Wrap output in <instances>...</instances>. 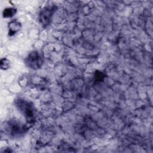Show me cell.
<instances>
[{
    "instance_id": "obj_1",
    "label": "cell",
    "mask_w": 153,
    "mask_h": 153,
    "mask_svg": "<svg viewBox=\"0 0 153 153\" xmlns=\"http://www.w3.org/2000/svg\"><path fill=\"white\" fill-rule=\"evenodd\" d=\"M14 104L19 111L23 115L27 124L32 125L36 121V109L33 103L22 98H17L14 100Z\"/></svg>"
},
{
    "instance_id": "obj_6",
    "label": "cell",
    "mask_w": 153,
    "mask_h": 153,
    "mask_svg": "<svg viewBox=\"0 0 153 153\" xmlns=\"http://www.w3.org/2000/svg\"><path fill=\"white\" fill-rule=\"evenodd\" d=\"M17 12V9L14 7H8L4 10L2 16L4 18H10L14 16Z\"/></svg>"
},
{
    "instance_id": "obj_8",
    "label": "cell",
    "mask_w": 153,
    "mask_h": 153,
    "mask_svg": "<svg viewBox=\"0 0 153 153\" xmlns=\"http://www.w3.org/2000/svg\"><path fill=\"white\" fill-rule=\"evenodd\" d=\"M94 78H95V81H96V82H101V81H103L104 78H105V74L103 73L102 71H96L95 72Z\"/></svg>"
},
{
    "instance_id": "obj_2",
    "label": "cell",
    "mask_w": 153,
    "mask_h": 153,
    "mask_svg": "<svg viewBox=\"0 0 153 153\" xmlns=\"http://www.w3.org/2000/svg\"><path fill=\"white\" fill-rule=\"evenodd\" d=\"M4 129L9 136L19 137L26 133L29 129V127L27 125L24 124L17 120L12 119L5 123Z\"/></svg>"
},
{
    "instance_id": "obj_7",
    "label": "cell",
    "mask_w": 153,
    "mask_h": 153,
    "mask_svg": "<svg viewBox=\"0 0 153 153\" xmlns=\"http://www.w3.org/2000/svg\"><path fill=\"white\" fill-rule=\"evenodd\" d=\"M10 61L7 58H2L1 60V69L2 70H7L10 68Z\"/></svg>"
},
{
    "instance_id": "obj_5",
    "label": "cell",
    "mask_w": 153,
    "mask_h": 153,
    "mask_svg": "<svg viewBox=\"0 0 153 153\" xmlns=\"http://www.w3.org/2000/svg\"><path fill=\"white\" fill-rule=\"evenodd\" d=\"M22 27L21 23L17 19H14L10 21L8 24V35L12 36L15 35Z\"/></svg>"
},
{
    "instance_id": "obj_3",
    "label": "cell",
    "mask_w": 153,
    "mask_h": 153,
    "mask_svg": "<svg viewBox=\"0 0 153 153\" xmlns=\"http://www.w3.org/2000/svg\"><path fill=\"white\" fill-rule=\"evenodd\" d=\"M58 7L55 5H47L41 10L38 15V19L42 27L45 28L51 22L54 14Z\"/></svg>"
},
{
    "instance_id": "obj_4",
    "label": "cell",
    "mask_w": 153,
    "mask_h": 153,
    "mask_svg": "<svg viewBox=\"0 0 153 153\" xmlns=\"http://www.w3.org/2000/svg\"><path fill=\"white\" fill-rule=\"evenodd\" d=\"M24 61L27 68L33 70H37L41 68L44 63L42 56L39 51L36 50L30 51Z\"/></svg>"
}]
</instances>
